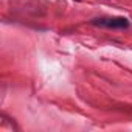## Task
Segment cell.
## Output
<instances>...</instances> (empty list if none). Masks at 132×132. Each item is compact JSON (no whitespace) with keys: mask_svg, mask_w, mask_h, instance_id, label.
<instances>
[{"mask_svg":"<svg viewBox=\"0 0 132 132\" xmlns=\"http://www.w3.org/2000/svg\"><path fill=\"white\" fill-rule=\"evenodd\" d=\"M101 23H104L107 27H126L127 25V22L124 19H112L109 22H101Z\"/></svg>","mask_w":132,"mask_h":132,"instance_id":"1","label":"cell"}]
</instances>
